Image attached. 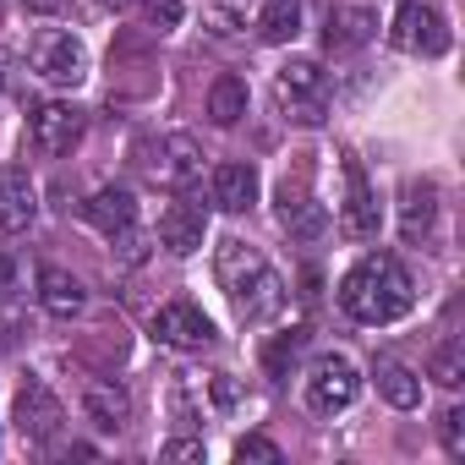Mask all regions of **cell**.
<instances>
[{"instance_id": "21", "label": "cell", "mask_w": 465, "mask_h": 465, "mask_svg": "<svg viewBox=\"0 0 465 465\" xmlns=\"http://www.w3.org/2000/svg\"><path fill=\"white\" fill-rule=\"evenodd\" d=\"M302 28V0H258V39L263 45H285Z\"/></svg>"}, {"instance_id": "19", "label": "cell", "mask_w": 465, "mask_h": 465, "mask_svg": "<svg viewBox=\"0 0 465 465\" xmlns=\"http://www.w3.org/2000/svg\"><path fill=\"white\" fill-rule=\"evenodd\" d=\"M88 224H99L104 236H121V230H132L137 224V203H132V192L126 186H99L94 197H88Z\"/></svg>"}, {"instance_id": "1", "label": "cell", "mask_w": 465, "mask_h": 465, "mask_svg": "<svg viewBox=\"0 0 465 465\" xmlns=\"http://www.w3.org/2000/svg\"><path fill=\"white\" fill-rule=\"evenodd\" d=\"M340 307H345L356 323L383 329V323H394V318H405V312L416 307V285H411V274H405L400 258L372 252V258H361V263L340 280Z\"/></svg>"}, {"instance_id": "18", "label": "cell", "mask_w": 465, "mask_h": 465, "mask_svg": "<svg viewBox=\"0 0 465 465\" xmlns=\"http://www.w3.org/2000/svg\"><path fill=\"white\" fill-rule=\"evenodd\" d=\"M39 302H45V312H50V318H77V312L88 307V291H83V280H77V274H66V269L45 263V269H39Z\"/></svg>"}, {"instance_id": "11", "label": "cell", "mask_w": 465, "mask_h": 465, "mask_svg": "<svg viewBox=\"0 0 465 465\" xmlns=\"http://www.w3.org/2000/svg\"><path fill=\"white\" fill-rule=\"evenodd\" d=\"M280 224L291 230V236L296 242H318L323 236V230H329V208L312 197V186H307V170L291 181H280Z\"/></svg>"}, {"instance_id": "24", "label": "cell", "mask_w": 465, "mask_h": 465, "mask_svg": "<svg viewBox=\"0 0 465 465\" xmlns=\"http://www.w3.org/2000/svg\"><path fill=\"white\" fill-rule=\"evenodd\" d=\"M302 351H307V329L296 323V329H285L280 340H269V345H263V372H269V378H285V372H291V361H296Z\"/></svg>"}, {"instance_id": "23", "label": "cell", "mask_w": 465, "mask_h": 465, "mask_svg": "<svg viewBox=\"0 0 465 465\" xmlns=\"http://www.w3.org/2000/svg\"><path fill=\"white\" fill-rule=\"evenodd\" d=\"M242 115H247V83L242 77H219L208 88V121L213 126H236Z\"/></svg>"}, {"instance_id": "20", "label": "cell", "mask_w": 465, "mask_h": 465, "mask_svg": "<svg viewBox=\"0 0 465 465\" xmlns=\"http://www.w3.org/2000/svg\"><path fill=\"white\" fill-rule=\"evenodd\" d=\"M432 219H438V186H432V181L405 186V219H400L405 242H427V236H432Z\"/></svg>"}, {"instance_id": "14", "label": "cell", "mask_w": 465, "mask_h": 465, "mask_svg": "<svg viewBox=\"0 0 465 465\" xmlns=\"http://www.w3.org/2000/svg\"><path fill=\"white\" fill-rule=\"evenodd\" d=\"M39 213V186L28 181V170L0 164V230H28Z\"/></svg>"}, {"instance_id": "17", "label": "cell", "mask_w": 465, "mask_h": 465, "mask_svg": "<svg viewBox=\"0 0 465 465\" xmlns=\"http://www.w3.org/2000/svg\"><path fill=\"white\" fill-rule=\"evenodd\" d=\"M203 208H192V203H170L164 213H159V247L164 252H175V258H192L197 247H203Z\"/></svg>"}, {"instance_id": "28", "label": "cell", "mask_w": 465, "mask_h": 465, "mask_svg": "<svg viewBox=\"0 0 465 465\" xmlns=\"http://www.w3.org/2000/svg\"><path fill=\"white\" fill-rule=\"evenodd\" d=\"M143 12H148V28L170 34V28L181 23V0H143Z\"/></svg>"}, {"instance_id": "25", "label": "cell", "mask_w": 465, "mask_h": 465, "mask_svg": "<svg viewBox=\"0 0 465 465\" xmlns=\"http://www.w3.org/2000/svg\"><path fill=\"white\" fill-rule=\"evenodd\" d=\"M427 378L443 383V389H460V383H465V345H460V340H443V345L432 351V361H427Z\"/></svg>"}, {"instance_id": "26", "label": "cell", "mask_w": 465, "mask_h": 465, "mask_svg": "<svg viewBox=\"0 0 465 465\" xmlns=\"http://www.w3.org/2000/svg\"><path fill=\"white\" fill-rule=\"evenodd\" d=\"M438 432H443V454L449 460H465V411H443Z\"/></svg>"}, {"instance_id": "31", "label": "cell", "mask_w": 465, "mask_h": 465, "mask_svg": "<svg viewBox=\"0 0 465 465\" xmlns=\"http://www.w3.org/2000/svg\"><path fill=\"white\" fill-rule=\"evenodd\" d=\"M17 6H28V12H61L66 0H17Z\"/></svg>"}, {"instance_id": "7", "label": "cell", "mask_w": 465, "mask_h": 465, "mask_svg": "<svg viewBox=\"0 0 465 465\" xmlns=\"http://www.w3.org/2000/svg\"><path fill=\"white\" fill-rule=\"evenodd\" d=\"M361 394V372L351 367V356H318L312 372H307V405L318 416H334L345 405H356Z\"/></svg>"}, {"instance_id": "4", "label": "cell", "mask_w": 465, "mask_h": 465, "mask_svg": "<svg viewBox=\"0 0 465 465\" xmlns=\"http://www.w3.org/2000/svg\"><path fill=\"white\" fill-rule=\"evenodd\" d=\"M274 94H280V104H285V115H291V121L318 126V121L329 115V94H334V83H329V72H323L318 61L296 55V61H285V66H280Z\"/></svg>"}, {"instance_id": "30", "label": "cell", "mask_w": 465, "mask_h": 465, "mask_svg": "<svg viewBox=\"0 0 465 465\" xmlns=\"http://www.w3.org/2000/svg\"><path fill=\"white\" fill-rule=\"evenodd\" d=\"M164 460H203V443H192V438H175V443H164Z\"/></svg>"}, {"instance_id": "2", "label": "cell", "mask_w": 465, "mask_h": 465, "mask_svg": "<svg viewBox=\"0 0 465 465\" xmlns=\"http://www.w3.org/2000/svg\"><path fill=\"white\" fill-rule=\"evenodd\" d=\"M219 285H224L230 307H236L247 323H263V318H274V312L285 307V280H280L274 263H269L252 242H242V236L219 242Z\"/></svg>"}, {"instance_id": "5", "label": "cell", "mask_w": 465, "mask_h": 465, "mask_svg": "<svg viewBox=\"0 0 465 465\" xmlns=\"http://www.w3.org/2000/svg\"><path fill=\"white\" fill-rule=\"evenodd\" d=\"M28 61H34V72H39L45 83H55V88H77V83L88 77V50H83V39L66 34V28H45V34H34Z\"/></svg>"}, {"instance_id": "3", "label": "cell", "mask_w": 465, "mask_h": 465, "mask_svg": "<svg viewBox=\"0 0 465 465\" xmlns=\"http://www.w3.org/2000/svg\"><path fill=\"white\" fill-rule=\"evenodd\" d=\"M132 159H137V170H143V181L148 186H159V192H186V186H197L203 181V143L197 137H186V132H159V137H143L137 148H132Z\"/></svg>"}, {"instance_id": "16", "label": "cell", "mask_w": 465, "mask_h": 465, "mask_svg": "<svg viewBox=\"0 0 465 465\" xmlns=\"http://www.w3.org/2000/svg\"><path fill=\"white\" fill-rule=\"evenodd\" d=\"M258 170L247 164V159H224L219 170H213V203L224 208V213H247L252 203H258Z\"/></svg>"}, {"instance_id": "15", "label": "cell", "mask_w": 465, "mask_h": 465, "mask_svg": "<svg viewBox=\"0 0 465 465\" xmlns=\"http://www.w3.org/2000/svg\"><path fill=\"white\" fill-rule=\"evenodd\" d=\"M372 39H378V17H372L367 6H334L329 23H323V45H329L334 55H351V50H361V45H372Z\"/></svg>"}, {"instance_id": "27", "label": "cell", "mask_w": 465, "mask_h": 465, "mask_svg": "<svg viewBox=\"0 0 465 465\" xmlns=\"http://www.w3.org/2000/svg\"><path fill=\"white\" fill-rule=\"evenodd\" d=\"M236 460H263V465H280L285 454H280V443H274V438H263V432H247V438L236 443Z\"/></svg>"}, {"instance_id": "32", "label": "cell", "mask_w": 465, "mask_h": 465, "mask_svg": "<svg viewBox=\"0 0 465 465\" xmlns=\"http://www.w3.org/2000/svg\"><path fill=\"white\" fill-rule=\"evenodd\" d=\"M6 291H12V263L0 258V296H6Z\"/></svg>"}, {"instance_id": "29", "label": "cell", "mask_w": 465, "mask_h": 465, "mask_svg": "<svg viewBox=\"0 0 465 465\" xmlns=\"http://www.w3.org/2000/svg\"><path fill=\"white\" fill-rule=\"evenodd\" d=\"M208 394H213V405H224V411L242 405V389H236V378H230V372H213V378H208Z\"/></svg>"}, {"instance_id": "9", "label": "cell", "mask_w": 465, "mask_h": 465, "mask_svg": "<svg viewBox=\"0 0 465 465\" xmlns=\"http://www.w3.org/2000/svg\"><path fill=\"white\" fill-rule=\"evenodd\" d=\"M389 45L405 50V55H443L449 50V28L432 6H421V0H405L394 28H389Z\"/></svg>"}, {"instance_id": "12", "label": "cell", "mask_w": 465, "mask_h": 465, "mask_svg": "<svg viewBox=\"0 0 465 465\" xmlns=\"http://www.w3.org/2000/svg\"><path fill=\"white\" fill-rule=\"evenodd\" d=\"M378 224H383L378 197H372V186H367L361 164H356V159H345V203H340V230H345L351 242H372V236H378Z\"/></svg>"}, {"instance_id": "10", "label": "cell", "mask_w": 465, "mask_h": 465, "mask_svg": "<svg viewBox=\"0 0 465 465\" xmlns=\"http://www.w3.org/2000/svg\"><path fill=\"white\" fill-rule=\"evenodd\" d=\"M12 421H17V432H23L28 443H50V438L61 432L66 411H61V400H55L39 378H28V383L17 389V400H12Z\"/></svg>"}, {"instance_id": "6", "label": "cell", "mask_w": 465, "mask_h": 465, "mask_svg": "<svg viewBox=\"0 0 465 465\" xmlns=\"http://www.w3.org/2000/svg\"><path fill=\"white\" fill-rule=\"evenodd\" d=\"M83 132H88V115H83L77 104H61V99L39 104V110L28 115V143H34V153H45V159L72 153V148L83 143Z\"/></svg>"}, {"instance_id": "13", "label": "cell", "mask_w": 465, "mask_h": 465, "mask_svg": "<svg viewBox=\"0 0 465 465\" xmlns=\"http://www.w3.org/2000/svg\"><path fill=\"white\" fill-rule=\"evenodd\" d=\"M83 416L99 432H121L132 421V394L115 378H94V383H83Z\"/></svg>"}, {"instance_id": "33", "label": "cell", "mask_w": 465, "mask_h": 465, "mask_svg": "<svg viewBox=\"0 0 465 465\" xmlns=\"http://www.w3.org/2000/svg\"><path fill=\"white\" fill-rule=\"evenodd\" d=\"M99 6H104V12H126V6H132V0H99Z\"/></svg>"}, {"instance_id": "22", "label": "cell", "mask_w": 465, "mask_h": 465, "mask_svg": "<svg viewBox=\"0 0 465 465\" xmlns=\"http://www.w3.org/2000/svg\"><path fill=\"white\" fill-rule=\"evenodd\" d=\"M378 394H383L394 411H416V405H421V378H416L405 361H378Z\"/></svg>"}, {"instance_id": "8", "label": "cell", "mask_w": 465, "mask_h": 465, "mask_svg": "<svg viewBox=\"0 0 465 465\" xmlns=\"http://www.w3.org/2000/svg\"><path fill=\"white\" fill-rule=\"evenodd\" d=\"M153 340L170 345V351H203V345H213V323H208V312L197 302L175 296V302H164L153 312Z\"/></svg>"}]
</instances>
